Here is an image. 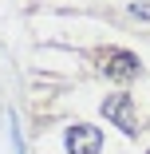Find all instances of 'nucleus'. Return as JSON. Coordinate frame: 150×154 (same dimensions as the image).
Masks as SVG:
<instances>
[{
	"mask_svg": "<svg viewBox=\"0 0 150 154\" xmlns=\"http://www.w3.org/2000/svg\"><path fill=\"white\" fill-rule=\"evenodd\" d=\"M103 115L123 134H138V111H134V99L130 95H107L103 99Z\"/></svg>",
	"mask_w": 150,
	"mask_h": 154,
	"instance_id": "2",
	"label": "nucleus"
},
{
	"mask_svg": "<svg viewBox=\"0 0 150 154\" xmlns=\"http://www.w3.org/2000/svg\"><path fill=\"white\" fill-rule=\"evenodd\" d=\"M99 67H103V75L115 79V83H130V79L142 71L138 55L127 51V48H103V51H99Z\"/></svg>",
	"mask_w": 150,
	"mask_h": 154,
	"instance_id": "1",
	"label": "nucleus"
},
{
	"mask_svg": "<svg viewBox=\"0 0 150 154\" xmlns=\"http://www.w3.org/2000/svg\"><path fill=\"white\" fill-rule=\"evenodd\" d=\"M146 154H150V150H146Z\"/></svg>",
	"mask_w": 150,
	"mask_h": 154,
	"instance_id": "4",
	"label": "nucleus"
},
{
	"mask_svg": "<svg viewBox=\"0 0 150 154\" xmlns=\"http://www.w3.org/2000/svg\"><path fill=\"white\" fill-rule=\"evenodd\" d=\"M63 146H67V154H99L103 150V134H99V127H91V122H75V127H67V134H63Z\"/></svg>",
	"mask_w": 150,
	"mask_h": 154,
	"instance_id": "3",
	"label": "nucleus"
}]
</instances>
